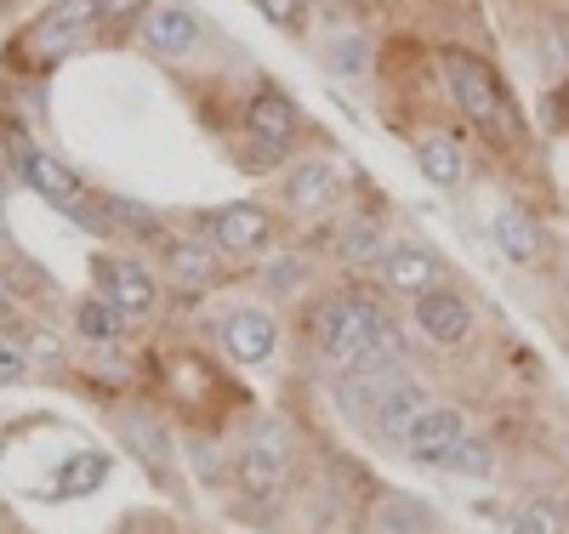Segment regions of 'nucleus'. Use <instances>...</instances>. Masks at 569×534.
I'll use <instances>...</instances> for the list:
<instances>
[{
  "instance_id": "nucleus-1",
  "label": "nucleus",
  "mask_w": 569,
  "mask_h": 534,
  "mask_svg": "<svg viewBox=\"0 0 569 534\" xmlns=\"http://www.w3.org/2000/svg\"><path fill=\"white\" fill-rule=\"evenodd\" d=\"M445 80H450L456 109H461L472 125H479L485 137L512 142L518 131H525V120H518L507 85L496 80V69H490L479 52H467V46H445Z\"/></svg>"
},
{
  "instance_id": "nucleus-2",
  "label": "nucleus",
  "mask_w": 569,
  "mask_h": 534,
  "mask_svg": "<svg viewBox=\"0 0 569 534\" xmlns=\"http://www.w3.org/2000/svg\"><path fill=\"white\" fill-rule=\"evenodd\" d=\"M388 324V313L376 308V296H365V290H342V296H330L313 319V342L330 364H353L365 353V342L376 330Z\"/></svg>"
},
{
  "instance_id": "nucleus-3",
  "label": "nucleus",
  "mask_w": 569,
  "mask_h": 534,
  "mask_svg": "<svg viewBox=\"0 0 569 534\" xmlns=\"http://www.w3.org/2000/svg\"><path fill=\"white\" fill-rule=\"evenodd\" d=\"M18 165H23V182L40 193V200H52L58 211H69V216H74V222H86V228H103V216H98V205H91L86 182H80L63 160L40 154V149H18Z\"/></svg>"
},
{
  "instance_id": "nucleus-4",
  "label": "nucleus",
  "mask_w": 569,
  "mask_h": 534,
  "mask_svg": "<svg viewBox=\"0 0 569 534\" xmlns=\"http://www.w3.org/2000/svg\"><path fill=\"white\" fill-rule=\"evenodd\" d=\"M91 279H98L103 302L120 313V319H149L160 308V284L154 273L131 262V256H91Z\"/></svg>"
},
{
  "instance_id": "nucleus-5",
  "label": "nucleus",
  "mask_w": 569,
  "mask_h": 534,
  "mask_svg": "<svg viewBox=\"0 0 569 534\" xmlns=\"http://www.w3.org/2000/svg\"><path fill=\"white\" fill-rule=\"evenodd\" d=\"M246 137L257 142L268 160H284L297 149V137H302V109L284 91H257L246 103Z\"/></svg>"
},
{
  "instance_id": "nucleus-6",
  "label": "nucleus",
  "mask_w": 569,
  "mask_h": 534,
  "mask_svg": "<svg viewBox=\"0 0 569 534\" xmlns=\"http://www.w3.org/2000/svg\"><path fill=\"white\" fill-rule=\"evenodd\" d=\"M268 211L257 200H233V205H217L206 211V239H211V251L222 256H251L268 245Z\"/></svg>"
},
{
  "instance_id": "nucleus-7",
  "label": "nucleus",
  "mask_w": 569,
  "mask_h": 534,
  "mask_svg": "<svg viewBox=\"0 0 569 534\" xmlns=\"http://www.w3.org/2000/svg\"><path fill=\"white\" fill-rule=\"evenodd\" d=\"M284 461H291V444H284V426H273V421H262L257 426V439L246 444V455H240V490L246 495H257V501H268V495H279V483H284Z\"/></svg>"
},
{
  "instance_id": "nucleus-8",
  "label": "nucleus",
  "mask_w": 569,
  "mask_h": 534,
  "mask_svg": "<svg viewBox=\"0 0 569 534\" xmlns=\"http://www.w3.org/2000/svg\"><path fill=\"white\" fill-rule=\"evenodd\" d=\"M142 46H149L154 58H166V63H182L188 52L200 46V18L188 12V7H177V0H160V7H149L142 12Z\"/></svg>"
},
{
  "instance_id": "nucleus-9",
  "label": "nucleus",
  "mask_w": 569,
  "mask_h": 534,
  "mask_svg": "<svg viewBox=\"0 0 569 534\" xmlns=\"http://www.w3.org/2000/svg\"><path fill=\"white\" fill-rule=\"evenodd\" d=\"M490 239L512 268H541L547 262V233L525 205H496L490 211Z\"/></svg>"
},
{
  "instance_id": "nucleus-10",
  "label": "nucleus",
  "mask_w": 569,
  "mask_h": 534,
  "mask_svg": "<svg viewBox=\"0 0 569 534\" xmlns=\"http://www.w3.org/2000/svg\"><path fill=\"white\" fill-rule=\"evenodd\" d=\"M222 353L233 364H268L279 353V324L273 313L262 308H240V313H228L222 319Z\"/></svg>"
},
{
  "instance_id": "nucleus-11",
  "label": "nucleus",
  "mask_w": 569,
  "mask_h": 534,
  "mask_svg": "<svg viewBox=\"0 0 569 534\" xmlns=\"http://www.w3.org/2000/svg\"><path fill=\"white\" fill-rule=\"evenodd\" d=\"M342 193H348V182H342V171L330 165V160H308L297 171H284V200H291V211H302V216L337 211Z\"/></svg>"
},
{
  "instance_id": "nucleus-12",
  "label": "nucleus",
  "mask_w": 569,
  "mask_h": 534,
  "mask_svg": "<svg viewBox=\"0 0 569 534\" xmlns=\"http://www.w3.org/2000/svg\"><path fill=\"white\" fill-rule=\"evenodd\" d=\"M416 324L433 335L439 347H456L472 335V302L456 284H439V290H427V296H416Z\"/></svg>"
},
{
  "instance_id": "nucleus-13",
  "label": "nucleus",
  "mask_w": 569,
  "mask_h": 534,
  "mask_svg": "<svg viewBox=\"0 0 569 534\" xmlns=\"http://www.w3.org/2000/svg\"><path fill=\"white\" fill-rule=\"evenodd\" d=\"M98 18H103V0H58V7H46V18L34 23V46H40V52H52V58L74 52Z\"/></svg>"
},
{
  "instance_id": "nucleus-14",
  "label": "nucleus",
  "mask_w": 569,
  "mask_h": 534,
  "mask_svg": "<svg viewBox=\"0 0 569 534\" xmlns=\"http://www.w3.org/2000/svg\"><path fill=\"white\" fill-rule=\"evenodd\" d=\"M461 439H467V415H461V410H450V404H433V410H427V415L405 432V450H410V461L439 466Z\"/></svg>"
},
{
  "instance_id": "nucleus-15",
  "label": "nucleus",
  "mask_w": 569,
  "mask_h": 534,
  "mask_svg": "<svg viewBox=\"0 0 569 534\" xmlns=\"http://www.w3.org/2000/svg\"><path fill=\"white\" fill-rule=\"evenodd\" d=\"M382 279L399 290V296H427V290H439V256L421 251V245H399L382 256Z\"/></svg>"
},
{
  "instance_id": "nucleus-16",
  "label": "nucleus",
  "mask_w": 569,
  "mask_h": 534,
  "mask_svg": "<svg viewBox=\"0 0 569 534\" xmlns=\"http://www.w3.org/2000/svg\"><path fill=\"white\" fill-rule=\"evenodd\" d=\"M427 410H433L427 386H421V381H410V375H399V381H393V393H388L382 404H376V426H382L388 439H399V444H405V432H410Z\"/></svg>"
},
{
  "instance_id": "nucleus-17",
  "label": "nucleus",
  "mask_w": 569,
  "mask_h": 534,
  "mask_svg": "<svg viewBox=\"0 0 569 534\" xmlns=\"http://www.w3.org/2000/svg\"><path fill=\"white\" fill-rule=\"evenodd\" d=\"M416 165L433 188H461V177H467V154H461L456 137H427L416 149Z\"/></svg>"
},
{
  "instance_id": "nucleus-18",
  "label": "nucleus",
  "mask_w": 569,
  "mask_h": 534,
  "mask_svg": "<svg viewBox=\"0 0 569 534\" xmlns=\"http://www.w3.org/2000/svg\"><path fill=\"white\" fill-rule=\"evenodd\" d=\"M103 477H109V455H103V450H80V455H69L63 472H58V495H91Z\"/></svg>"
},
{
  "instance_id": "nucleus-19",
  "label": "nucleus",
  "mask_w": 569,
  "mask_h": 534,
  "mask_svg": "<svg viewBox=\"0 0 569 534\" xmlns=\"http://www.w3.org/2000/svg\"><path fill=\"white\" fill-rule=\"evenodd\" d=\"M512 534H569V512L563 501H530L512 517Z\"/></svg>"
},
{
  "instance_id": "nucleus-20",
  "label": "nucleus",
  "mask_w": 569,
  "mask_h": 534,
  "mask_svg": "<svg viewBox=\"0 0 569 534\" xmlns=\"http://www.w3.org/2000/svg\"><path fill=\"white\" fill-rule=\"evenodd\" d=\"M382 256H388V251H382V228L365 222V216H353L348 233H342V262H382Z\"/></svg>"
},
{
  "instance_id": "nucleus-21",
  "label": "nucleus",
  "mask_w": 569,
  "mask_h": 534,
  "mask_svg": "<svg viewBox=\"0 0 569 534\" xmlns=\"http://www.w3.org/2000/svg\"><path fill=\"white\" fill-rule=\"evenodd\" d=\"M114 324H120V313H114L103 296H98V302L86 296V302L74 308V330L86 335V342H109V335H114Z\"/></svg>"
},
{
  "instance_id": "nucleus-22",
  "label": "nucleus",
  "mask_w": 569,
  "mask_h": 534,
  "mask_svg": "<svg viewBox=\"0 0 569 534\" xmlns=\"http://www.w3.org/2000/svg\"><path fill=\"white\" fill-rule=\"evenodd\" d=\"M376 528H382V534H427L433 517H427L421 506H410V501H388L382 512H376Z\"/></svg>"
},
{
  "instance_id": "nucleus-23",
  "label": "nucleus",
  "mask_w": 569,
  "mask_h": 534,
  "mask_svg": "<svg viewBox=\"0 0 569 534\" xmlns=\"http://www.w3.org/2000/svg\"><path fill=\"white\" fill-rule=\"evenodd\" d=\"M439 466H445V472H467V477H485V472H490V444H485V439H461Z\"/></svg>"
},
{
  "instance_id": "nucleus-24",
  "label": "nucleus",
  "mask_w": 569,
  "mask_h": 534,
  "mask_svg": "<svg viewBox=\"0 0 569 534\" xmlns=\"http://www.w3.org/2000/svg\"><path fill=\"white\" fill-rule=\"evenodd\" d=\"M23 375H29V347L18 342V335L0 330V386H12V381H23Z\"/></svg>"
},
{
  "instance_id": "nucleus-25",
  "label": "nucleus",
  "mask_w": 569,
  "mask_h": 534,
  "mask_svg": "<svg viewBox=\"0 0 569 534\" xmlns=\"http://www.w3.org/2000/svg\"><path fill=\"white\" fill-rule=\"evenodd\" d=\"M171 268H177V279H188V284H200V279L211 273L206 251H194V245H171Z\"/></svg>"
},
{
  "instance_id": "nucleus-26",
  "label": "nucleus",
  "mask_w": 569,
  "mask_h": 534,
  "mask_svg": "<svg viewBox=\"0 0 569 534\" xmlns=\"http://www.w3.org/2000/svg\"><path fill=\"white\" fill-rule=\"evenodd\" d=\"M257 7H262L273 23H284V29H297V18H302V0H257Z\"/></svg>"
},
{
  "instance_id": "nucleus-27",
  "label": "nucleus",
  "mask_w": 569,
  "mask_h": 534,
  "mask_svg": "<svg viewBox=\"0 0 569 534\" xmlns=\"http://www.w3.org/2000/svg\"><path fill=\"white\" fill-rule=\"evenodd\" d=\"M142 12V0H103V18H131Z\"/></svg>"
},
{
  "instance_id": "nucleus-28",
  "label": "nucleus",
  "mask_w": 569,
  "mask_h": 534,
  "mask_svg": "<svg viewBox=\"0 0 569 534\" xmlns=\"http://www.w3.org/2000/svg\"><path fill=\"white\" fill-rule=\"evenodd\" d=\"M29 353H34V359H58V335H34Z\"/></svg>"
},
{
  "instance_id": "nucleus-29",
  "label": "nucleus",
  "mask_w": 569,
  "mask_h": 534,
  "mask_svg": "<svg viewBox=\"0 0 569 534\" xmlns=\"http://www.w3.org/2000/svg\"><path fill=\"white\" fill-rule=\"evenodd\" d=\"M12 313V284H7V273H0V319Z\"/></svg>"
},
{
  "instance_id": "nucleus-30",
  "label": "nucleus",
  "mask_w": 569,
  "mask_h": 534,
  "mask_svg": "<svg viewBox=\"0 0 569 534\" xmlns=\"http://www.w3.org/2000/svg\"><path fill=\"white\" fill-rule=\"evenodd\" d=\"M0 239H7V216H0Z\"/></svg>"
},
{
  "instance_id": "nucleus-31",
  "label": "nucleus",
  "mask_w": 569,
  "mask_h": 534,
  "mask_svg": "<svg viewBox=\"0 0 569 534\" xmlns=\"http://www.w3.org/2000/svg\"><path fill=\"white\" fill-rule=\"evenodd\" d=\"M563 512H569V501H563Z\"/></svg>"
},
{
  "instance_id": "nucleus-32",
  "label": "nucleus",
  "mask_w": 569,
  "mask_h": 534,
  "mask_svg": "<svg viewBox=\"0 0 569 534\" xmlns=\"http://www.w3.org/2000/svg\"><path fill=\"white\" fill-rule=\"evenodd\" d=\"M563 97H569V85H563Z\"/></svg>"
}]
</instances>
